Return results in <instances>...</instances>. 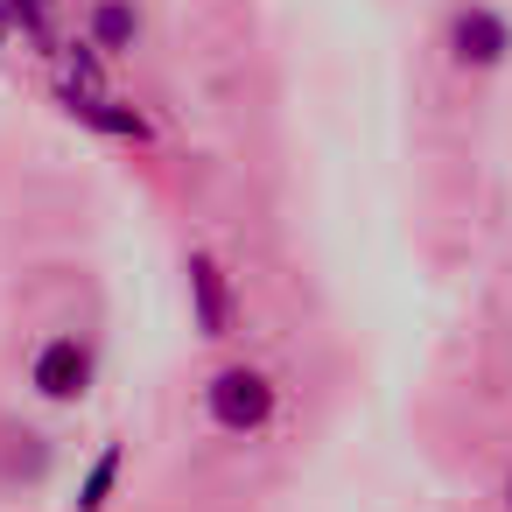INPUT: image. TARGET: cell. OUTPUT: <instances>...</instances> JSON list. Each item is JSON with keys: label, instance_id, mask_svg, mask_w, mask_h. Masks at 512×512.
<instances>
[{"label": "cell", "instance_id": "9", "mask_svg": "<svg viewBox=\"0 0 512 512\" xmlns=\"http://www.w3.org/2000/svg\"><path fill=\"white\" fill-rule=\"evenodd\" d=\"M0 43H8V8H0Z\"/></svg>", "mask_w": 512, "mask_h": 512}, {"label": "cell", "instance_id": "5", "mask_svg": "<svg viewBox=\"0 0 512 512\" xmlns=\"http://www.w3.org/2000/svg\"><path fill=\"white\" fill-rule=\"evenodd\" d=\"M64 113L71 120H85V127H99V134H113V141H155V127H148V113H134L127 99H78V92H64Z\"/></svg>", "mask_w": 512, "mask_h": 512}, {"label": "cell", "instance_id": "10", "mask_svg": "<svg viewBox=\"0 0 512 512\" xmlns=\"http://www.w3.org/2000/svg\"><path fill=\"white\" fill-rule=\"evenodd\" d=\"M505 498H512V484H505Z\"/></svg>", "mask_w": 512, "mask_h": 512}, {"label": "cell", "instance_id": "4", "mask_svg": "<svg viewBox=\"0 0 512 512\" xmlns=\"http://www.w3.org/2000/svg\"><path fill=\"white\" fill-rule=\"evenodd\" d=\"M183 274H190L197 330H204V337H232V323H239V295H232V274L218 267V253H190Z\"/></svg>", "mask_w": 512, "mask_h": 512}, {"label": "cell", "instance_id": "3", "mask_svg": "<svg viewBox=\"0 0 512 512\" xmlns=\"http://www.w3.org/2000/svg\"><path fill=\"white\" fill-rule=\"evenodd\" d=\"M92 344L85 337H50L43 351H36V365H29V379H36V393L43 400H57V407H71V400H85L92 393Z\"/></svg>", "mask_w": 512, "mask_h": 512}, {"label": "cell", "instance_id": "8", "mask_svg": "<svg viewBox=\"0 0 512 512\" xmlns=\"http://www.w3.org/2000/svg\"><path fill=\"white\" fill-rule=\"evenodd\" d=\"M8 8V29H22L29 43H50V15H57V0H0Z\"/></svg>", "mask_w": 512, "mask_h": 512}, {"label": "cell", "instance_id": "2", "mask_svg": "<svg viewBox=\"0 0 512 512\" xmlns=\"http://www.w3.org/2000/svg\"><path fill=\"white\" fill-rule=\"evenodd\" d=\"M449 57H456L463 71H498V64L512 57V29H505V15L484 8V0L456 8V15H449Z\"/></svg>", "mask_w": 512, "mask_h": 512}, {"label": "cell", "instance_id": "7", "mask_svg": "<svg viewBox=\"0 0 512 512\" xmlns=\"http://www.w3.org/2000/svg\"><path fill=\"white\" fill-rule=\"evenodd\" d=\"M120 470H127V449H120V442H106V449L92 456V470H85V484H78V512H106V498H113V484H120Z\"/></svg>", "mask_w": 512, "mask_h": 512}, {"label": "cell", "instance_id": "1", "mask_svg": "<svg viewBox=\"0 0 512 512\" xmlns=\"http://www.w3.org/2000/svg\"><path fill=\"white\" fill-rule=\"evenodd\" d=\"M204 414H211L225 435H253V428L274 421V379H267L260 365H225V372H211V386H204Z\"/></svg>", "mask_w": 512, "mask_h": 512}, {"label": "cell", "instance_id": "6", "mask_svg": "<svg viewBox=\"0 0 512 512\" xmlns=\"http://www.w3.org/2000/svg\"><path fill=\"white\" fill-rule=\"evenodd\" d=\"M92 36V50L99 57H127L134 43H141V8H134V0H92V22H85Z\"/></svg>", "mask_w": 512, "mask_h": 512}]
</instances>
